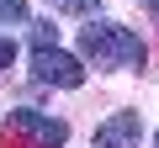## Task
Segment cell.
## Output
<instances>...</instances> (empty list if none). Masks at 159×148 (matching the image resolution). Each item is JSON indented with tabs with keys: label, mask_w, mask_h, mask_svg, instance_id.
I'll return each instance as SVG.
<instances>
[{
	"label": "cell",
	"mask_w": 159,
	"mask_h": 148,
	"mask_svg": "<svg viewBox=\"0 0 159 148\" xmlns=\"http://www.w3.org/2000/svg\"><path fill=\"white\" fill-rule=\"evenodd\" d=\"M0 21H27V6L21 0H0Z\"/></svg>",
	"instance_id": "5"
},
{
	"label": "cell",
	"mask_w": 159,
	"mask_h": 148,
	"mask_svg": "<svg viewBox=\"0 0 159 148\" xmlns=\"http://www.w3.org/2000/svg\"><path fill=\"white\" fill-rule=\"evenodd\" d=\"M32 69H37V80H43V85H64V90L85 85V69H80V58L58 53L53 42H48V48H32Z\"/></svg>",
	"instance_id": "2"
},
{
	"label": "cell",
	"mask_w": 159,
	"mask_h": 148,
	"mask_svg": "<svg viewBox=\"0 0 159 148\" xmlns=\"http://www.w3.org/2000/svg\"><path fill=\"white\" fill-rule=\"evenodd\" d=\"M154 6H159V0H154Z\"/></svg>",
	"instance_id": "9"
},
{
	"label": "cell",
	"mask_w": 159,
	"mask_h": 148,
	"mask_svg": "<svg viewBox=\"0 0 159 148\" xmlns=\"http://www.w3.org/2000/svg\"><path fill=\"white\" fill-rule=\"evenodd\" d=\"M53 6H64V11H96V0H53Z\"/></svg>",
	"instance_id": "7"
},
{
	"label": "cell",
	"mask_w": 159,
	"mask_h": 148,
	"mask_svg": "<svg viewBox=\"0 0 159 148\" xmlns=\"http://www.w3.org/2000/svg\"><path fill=\"white\" fill-rule=\"evenodd\" d=\"M11 132H27L32 143L58 148V143L69 137V122H58V116H37V111H11Z\"/></svg>",
	"instance_id": "3"
},
{
	"label": "cell",
	"mask_w": 159,
	"mask_h": 148,
	"mask_svg": "<svg viewBox=\"0 0 159 148\" xmlns=\"http://www.w3.org/2000/svg\"><path fill=\"white\" fill-rule=\"evenodd\" d=\"M11 58H16V48H11V37H0V69H11Z\"/></svg>",
	"instance_id": "8"
},
{
	"label": "cell",
	"mask_w": 159,
	"mask_h": 148,
	"mask_svg": "<svg viewBox=\"0 0 159 148\" xmlns=\"http://www.w3.org/2000/svg\"><path fill=\"white\" fill-rule=\"evenodd\" d=\"M138 111H117L111 122L96 127V148H138Z\"/></svg>",
	"instance_id": "4"
},
{
	"label": "cell",
	"mask_w": 159,
	"mask_h": 148,
	"mask_svg": "<svg viewBox=\"0 0 159 148\" xmlns=\"http://www.w3.org/2000/svg\"><path fill=\"white\" fill-rule=\"evenodd\" d=\"M80 48H85L96 63H106V69H133V63H143V37L127 32V27H117V21H90L85 32H80Z\"/></svg>",
	"instance_id": "1"
},
{
	"label": "cell",
	"mask_w": 159,
	"mask_h": 148,
	"mask_svg": "<svg viewBox=\"0 0 159 148\" xmlns=\"http://www.w3.org/2000/svg\"><path fill=\"white\" fill-rule=\"evenodd\" d=\"M32 42L48 48V42H53V21H37V27H32Z\"/></svg>",
	"instance_id": "6"
}]
</instances>
